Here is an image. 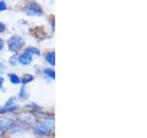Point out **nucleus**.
<instances>
[{"label":"nucleus","mask_w":147,"mask_h":138,"mask_svg":"<svg viewBox=\"0 0 147 138\" xmlns=\"http://www.w3.org/2000/svg\"><path fill=\"white\" fill-rule=\"evenodd\" d=\"M23 43H24V41L20 36H14L9 40L8 41V46H9V50L11 52H17V51L20 50Z\"/></svg>","instance_id":"f257e3e1"},{"label":"nucleus","mask_w":147,"mask_h":138,"mask_svg":"<svg viewBox=\"0 0 147 138\" xmlns=\"http://www.w3.org/2000/svg\"><path fill=\"white\" fill-rule=\"evenodd\" d=\"M25 12L27 15H30V16H37V15H40L42 13L40 7L37 4H30V6H28L25 8Z\"/></svg>","instance_id":"f03ea898"},{"label":"nucleus","mask_w":147,"mask_h":138,"mask_svg":"<svg viewBox=\"0 0 147 138\" xmlns=\"http://www.w3.org/2000/svg\"><path fill=\"white\" fill-rule=\"evenodd\" d=\"M20 62L22 64H29L31 62V53L25 51V53H23L20 58Z\"/></svg>","instance_id":"7ed1b4c3"},{"label":"nucleus","mask_w":147,"mask_h":138,"mask_svg":"<svg viewBox=\"0 0 147 138\" xmlns=\"http://www.w3.org/2000/svg\"><path fill=\"white\" fill-rule=\"evenodd\" d=\"M50 128L48 127L47 124L45 123H40L37 126V131H38L40 133H46L47 132H49Z\"/></svg>","instance_id":"20e7f679"},{"label":"nucleus","mask_w":147,"mask_h":138,"mask_svg":"<svg viewBox=\"0 0 147 138\" xmlns=\"http://www.w3.org/2000/svg\"><path fill=\"white\" fill-rule=\"evenodd\" d=\"M46 60H47V62L50 64L54 66V64H55V54H54V53H49L47 55H46Z\"/></svg>","instance_id":"39448f33"},{"label":"nucleus","mask_w":147,"mask_h":138,"mask_svg":"<svg viewBox=\"0 0 147 138\" xmlns=\"http://www.w3.org/2000/svg\"><path fill=\"white\" fill-rule=\"evenodd\" d=\"M10 123H11L10 120H2V121H0V128L7 129L9 125H10Z\"/></svg>","instance_id":"423d86ee"},{"label":"nucleus","mask_w":147,"mask_h":138,"mask_svg":"<svg viewBox=\"0 0 147 138\" xmlns=\"http://www.w3.org/2000/svg\"><path fill=\"white\" fill-rule=\"evenodd\" d=\"M32 79H33V76H30V75H25L22 78V83L23 84H27V83L30 82Z\"/></svg>","instance_id":"0eeeda50"},{"label":"nucleus","mask_w":147,"mask_h":138,"mask_svg":"<svg viewBox=\"0 0 147 138\" xmlns=\"http://www.w3.org/2000/svg\"><path fill=\"white\" fill-rule=\"evenodd\" d=\"M10 80L12 83H14V84H18V83L20 82V78H18L16 75H11L10 76Z\"/></svg>","instance_id":"6e6552de"},{"label":"nucleus","mask_w":147,"mask_h":138,"mask_svg":"<svg viewBox=\"0 0 147 138\" xmlns=\"http://www.w3.org/2000/svg\"><path fill=\"white\" fill-rule=\"evenodd\" d=\"M26 51H27V52H29L30 53L40 54V53H39V50H38V49H36V48H28Z\"/></svg>","instance_id":"1a4fd4ad"},{"label":"nucleus","mask_w":147,"mask_h":138,"mask_svg":"<svg viewBox=\"0 0 147 138\" xmlns=\"http://www.w3.org/2000/svg\"><path fill=\"white\" fill-rule=\"evenodd\" d=\"M44 73H45V74H47V75H48L49 76L54 78V72L51 70V69H45V70H44Z\"/></svg>","instance_id":"9d476101"},{"label":"nucleus","mask_w":147,"mask_h":138,"mask_svg":"<svg viewBox=\"0 0 147 138\" xmlns=\"http://www.w3.org/2000/svg\"><path fill=\"white\" fill-rule=\"evenodd\" d=\"M7 8V6H6V4H5L3 1L0 2V11H3L5 10V9Z\"/></svg>","instance_id":"9b49d317"},{"label":"nucleus","mask_w":147,"mask_h":138,"mask_svg":"<svg viewBox=\"0 0 147 138\" xmlns=\"http://www.w3.org/2000/svg\"><path fill=\"white\" fill-rule=\"evenodd\" d=\"M4 30H5V25L2 24V23H0V32L4 31Z\"/></svg>","instance_id":"f8f14e48"},{"label":"nucleus","mask_w":147,"mask_h":138,"mask_svg":"<svg viewBox=\"0 0 147 138\" xmlns=\"http://www.w3.org/2000/svg\"><path fill=\"white\" fill-rule=\"evenodd\" d=\"M3 46H4V43H3V41L0 39V50L3 48Z\"/></svg>","instance_id":"ddd939ff"},{"label":"nucleus","mask_w":147,"mask_h":138,"mask_svg":"<svg viewBox=\"0 0 147 138\" xmlns=\"http://www.w3.org/2000/svg\"><path fill=\"white\" fill-rule=\"evenodd\" d=\"M3 78L1 77V76H0V89H1V87H2V84H3Z\"/></svg>","instance_id":"4468645a"}]
</instances>
